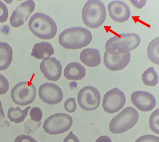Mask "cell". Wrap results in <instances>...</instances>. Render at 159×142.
I'll return each mask as SVG.
<instances>
[{
	"label": "cell",
	"mask_w": 159,
	"mask_h": 142,
	"mask_svg": "<svg viewBox=\"0 0 159 142\" xmlns=\"http://www.w3.org/2000/svg\"><path fill=\"white\" fill-rule=\"evenodd\" d=\"M92 35L88 30L82 27H73L64 30L59 37V42L67 49H82L89 45Z\"/></svg>",
	"instance_id": "obj_1"
},
{
	"label": "cell",
	"mask_w": 159,
	"mask_h": 142,
	"mask_svg": "<svg viewBox=\"0 0 159 142\" xmlns=\"http://www.w3.org/2000/svg\"><path fill=\"white\" fill-rule=\"evenodd\" d=\"M28 26L33 34L44 40L53 39L57 31V26L53 20L42 13H35L32 15Z\"/></svg>",
	"instance_id": "obj_2"
},
{
	"label": "cell",
	"mask_w": 159,
	"mask_h": 142,
	"mask_svg": "<svg viewBox=\"0 0 159 142\" xmlns=\"http://www.w3.org/2000/svg\"><path fill=\"white\" fill-rule=\"evenodd\" d=\"M141 39L135 33L120 34L107 40L106 52L113 55L127 54L140 45Z\"/></svg>",
	"instance_id": "obj_3"
},
{
	"label": "cell",
	"mask_w": 159,
	"mask_h": 142,
	"mask_svg": "<svg viewBox=\"0 0 159 142\" xmlns=\"http://www.w3.org/2000/svg\"><path fill=\"white\" fill-rule=\"evenodd\" d=\"M84 23L91 28H97L104 23L107 11L104 4L99 0H89L84 6L82 11Z\"/></svg>",
	"instance_id": "obj_4"
},
{
	"label": "cell",
	"mask_w": 159,
	"mask_h": 142,
	"mask_svg": "<svg viewBox=\"0 0 159 142\" xmlns=\"http://www.w3.org/2000/svg\"><path fill=\"white\" fill-rule=\"evenodd\" d=\"M139 118V113L136 110L131 106L126 107L111 121L110 130L114 134L127 131L136 124Z\"/></svg>",
	"instance_id": "obj_5"
},
{
	"label": "cell",
	"mask_w": 159,
	"mask_h": 142,
	"mask_svg": "<svg viewBox=\"0 0 159 142\" xmlns=\"http://www.w3.org/2000/svg\"><path fill=\"white\" fill-rule=\"evenodd\" d=\"M72 124L71 116L65 113H57L45 120L43 128L45 133L51 135H56L67 131Z\"/></svg>",
	"instance_id": "obj_6"
},
{
	"label": "cell",
	"mask_w": 159,
	"mask_h": 142,
	"mask_svg": "<svg viewBox=\"0 0 159 142\" xmlns=\"http://www.w3.org/2000/svg\"><path fill=\"white\" fill-rule=\"evenodd\" d=\"M36 88L29 81L18 83L12 88L11 97L15 103L20 106L30 104L36 97Z\"/></svg>",
	"instance_id": "obj_7"
},
{
	"label": "cell",
	"mask_w": 159,
	"mask_h": 142,
	"mask_svg": "<svg viewBox=\"0 0 159 142\" xmlns=\"http://www.w3.org/2000/svg\"><path fill=\"white\" fill-rule=\"evenodd\" d=\"M101 96L99 91L92 86H85L79 91L77 101L82 109L87 111L95 110L100 104Z\"/></svg>",
	"instance_id": "obj_8"
},
{
	"label": "cell",
	"mask_w": 159,
	"mask_h": 142,
	"mask_svg": "<svg viewBox=\"0 0 159 142\" xmlns=\"http://www.w3.org/2000/svg\"><path fill=\"white\" fill-rule=\"evenodd\" d=\"M126 102L124 92L115 88L109 90L103 97L102 107L105 111L113 114L120 111Z\"/></svg>",
	"instance_id": "obj_9"
},
{
	"label": "cell",
	"mask_w": 159,
	"mask_h": 142,
	"mask_svg": "<svg viewBox=\"0 0 159 142\" xmlns=\"http://www.w3.org/2000/svg\"><path fill=\"white\" fill-rule=\"evenodd\" d=\"M38 95L42 101L50 105L60 103L63 98L61 88L56 84L51 83L42 84L38 90Z\"/></svg>",
	"instance_id": "obj_10"
},
{
	"label": "cell",
	"mask_w": 159,
	"mask_h": 142,
	"mask_svg": "<svg viewBox=\"0 0 159 142\" xmlns=\"http://www.w3.org/2000/svg\"><path fill=\"white\" fill-rule=\"evenodd\" d=\"M35 4L32 0L22 3L13 11L10 18L11 25L14 28L23 26L34 11Z\"/></svg>",
	"instance_id": "obj_11"
},
{
	"label": "cell",
	"mask_w": 159,
	"mask_h": 142,
	"mask_svg": "<svg viewBox=\"0 0 159 142\" xmlns=\"http://www.w3.org/2000/svg\"><path fill=\"white\" fill-rule=\"evenodd\" d=\"M39 68L44 77L48 81H57L61 76L62 65L56 58L52 57L43 60Z\"/></svg>",
	"instance_id": "obj_12"
},
{
	"label": "cell",
	"mask_w": 159,
	"mask_h": 142,
	"mask_svg": "<svg viewBox=\"0 0 159 142\" xmlns=\"http://www.w3.org/2000/svg\"><path fill=\"white\" fill-rule=\"evenodd\" d=\"M131 101L137 108L143 112L152 110L156 105L155 97L146 91H136L133 92L131 96Z\"/></svg>",
	"instance_id": "obj_13"
},
{
	"label": "cell",
	"mask_w": 159,
	"mask_h": 142,
	"mask_svg": "<svg viewBox=\"0 0 159 142\" xmlns=\"http://www.w3.org/2000/svg\"><path fill=\"white\" fill-rule=\"evenodd\" d=\"M110 17L115 21L123 23L130 18L131 12L129 6L120 1H114L108 4Z\"/></svg>",
	"instance_id": "obj_14"
},
{
	"label": "cell",
	"mask_w": 159,
	"mask_h": 142,
	"mask_svg": "<svg viewBox=\"0 0 159 142\" xmlns=\"http://www.w3.org/2000/svg\"><path fill=\"white\" fill-rule=\"evenodd\" d=\"M130 53L113 55L105 52L103 62L106 67L112 71H118L126 67L130 63Z\"/></svg>",
	"instance_id": "obj_15"
},
{
	"label": "cell",
	"mask_w": 159,
	"mask_h": 142,
	"mask_svg": "<svg viewBox=\"0 0 159 142\" xmlns=\"http://www.w3.org/2000/svg\"><path fill=\"white\" fill-rule=\"evenodd\" d=\"M86 69L81 64L71 62L68 64L64 70L65 78L71 81H80L85 76Z\"/></svg>",
	"instance_id": "obj_16"
},
{
	"label": "cell",
	"mask_w": 159,
	"mask_h": 142,
	"mask_svg": "<svg viewBox=\"0 0 159 142\" xmlns=\"http://www.w3.org/2000/svg\"><path fill=\"white\" fill-rule=\"evenodd\" d=\"M80 59L84 64L91 68L98 66L101 62L100 54L96 49H84L80 54Z\"/></svg>",
	"instance_id": "obj_17"
},
{
	"label": "cell",
	"mask_w": 159,
	"mask_h": 142,
	"mask_svg": "<svg viewBox=\"0 0 159 142\" xmlns=\"http://www.w3.org/2000/svg\"><path fill=\"white\" fill-rule=\"evenodd\" d=\"M53 48L51 44L46 42L37 43L34 44L31 56L35 59L41 60L49 59L54 54Z\"/></svg>",
	"instance_id": "obj_18"
},
{
	"label": "cell",
	"mask_w": 159,
	"mask_h": 142,
	"mask_svg": "<svg viewBox=\"0 0 159 142\" xmlns=\"http://www.w3.org/2000/svg\"><path fill=\"white\" fill-rule=\"evenodd\" d=\"M12 48L8 43L0 42V71L9 67L13 58Z\"/></svg>",
	"instance_id": "obj_19"
},
{
	"label": "cell",
	"mask_w": 159,
	"mask_h": 142,
	"mask_svg": "<svg viewBox=\"0 0 159 142\" xmlns=\"http://www.w3.org/2000/svg\"><path fill=\"white\" fill-rule=\"evenodd\" d=\"M31 108L29 106L26 108L24 110H21L19 107L13 108L11 107L8 111V118L11 122L15 123H20L24 121L27 115L28 111Z\"/></svg>",
	"instance_id": "obj_20"
},
{
	"label": "cell",
	"mask_w": 159,
	"mask_h": 142,
	"mask_svg": "<svg viewBox=\"0 0 159 142\" xmlns=\"http://www.w3.org/2000/svg\"><path fill=\"white\" fill-rule=\"evenodd\" d=\"M159 37L152 40L148 48V57L150 61L156 65L159 64Z\"/></svg>",
	"instance_id": "obj_21"
},
{
	"label": "cell",
	"mask_w": 159,
	"mask_h": 142,
	"mask_svg": "<svg viewBox=\"0 0 159 142\" xmlns=\"http://www.w3.org/2000/svg\"><path fill=\"white\" fill-rule=\"evenodd\" d=\"M143 83L147 86H155L158 82V76L153 67H151L146 69L142 76Z\"/></svg>",
	"instance_id": "obj_22"
},
{
	"label": "cell",
	"mask_w": 159,
	"mask_h": 142,
	"mask_svg": "<svg viewBox=\"0 0 159 142\" xmlns=\"http://www.w3.org/2000/svg\"><path fill=\"white\" fill-rule=\"evenodd\" d=\"M159 109L154 111L150 118V127L151 130L156 134H159Z\"/></svg>",
	"instance_id": "obj_23"
},
{
	"label": "cell",
	"mask_w": 159,
	"mask_h": 142,
	"mask_svg": "<svg viewBox=\"0 0 159 142\" xmlns=\"http://www.w3.org/2000/svg\"><path fill=\"white\" fill-rule=\"evenodd\" d=\"M30 116L31 120L35 122H41L43 117V112L38 107H34L31 108L30 112Z\"/></svg>",
	"instance_id": "obj_24"
},
{
	"label": "cell",
	"mask_w": 159,
	"mask_h": 142,
	"mask_svg": "<svg viewBox=\"0 0 159 142\" xmlns=\"http://www.w3.org/2000/svg\"><path fill=\"white\" fill-rule=\"evenodd\" d=\"M77 105L76 99L74 97L69 98L65 101L64 104V108L65 110L70 113H74L76 111Z\"/></svg>",
	"instance_id": "obj_25"
},
{
	"label": "cell",
	"mask_w": 159,
	"mask_h": 142,
	"mask_svg": "<svg viewBox=\"0 0 159 142\" xmlns=\"http://www.w3.org/2000/svg\"><path fill=\"white\" fill-rule=\"evenodd\" d=\"M8 80L4 76L0 74V95L5 94L9 89Z\"/></svg>",
	"instance_id": "obj_26"
},
{
	"label": "cell",
	"mask_w": 159,
	"mask_h": 142,
	"mask_svg": "<svg viewBox=\"0 0 159 142\" xmlns=\"http://www.w3.org/2000/svg\"><path fill=\"white\" fill-rule=\"evenodd\" d=\"M8 17V8L5 4L0 1V23L7 21Z\"/></svg>",
	"instance_id": "obj_27"
},
{
	"label": "cell",
	"mask_w": 159,
	"mask_h": 142,
	"mask_svg": "<svg viewBox=\"0 0 159 142\" xmlns=\"http://www.w3.org/2000/svg\"><path fill=\"white\" fill-rule=\"evenodd\" d=\"M135 142H159V137L152 135H146L140 137Z\"/></svg>",
	"instance_id": "obj_28"
},
{
	"label": "cell",
	"mask_w": 159,
	"mask_h": 142,
	"mask_svg": "<svg viewBox=\"0 0 159 142\" xmlns=\"http://www.w3.org/2000/svg\"><path fill=\"white\" fill-rule=\"evenodd\" d=\"M11 126L10 123L7 120L5 115L2 102L0 101V128L3 127H9Z\"/></svg>",
	"instance_id": "obj_29"
},
{
	"label": "cell",
	"mask_w": 159,
	"mask_h": 142,
	"mask_svg": "<svg viewBox=\"0 0 159 142\" xmlns=\"http://www.w3.org/2000/svg\"><path fill=\"white\" fill-rule=\"evenodd\" d=\"M14 142H38L30 136L22 134L17 136Z\"/></svg>",
	"instance_id": "obj_30"
},
{
	"label": "cell",
	"mask_w": 159,
	"mask_h": 142,
	"mask_svg": "<svg viewBox=\"0 0 159 142\" xmlns=\"http://www.w3.org/2000/svg\"><path fill=\"white\" fill-rule=\"evenodd\" d=\"M63 142H80V141L78 137L74 134L72 131H71L65 138Z\"/></svg>",
	"instance_id": "obj_31"
},
{
	"label": "cell",
	"mask_w": 159,
	"mask_h": 142,
	"mask_svg": "<svg viewBox=\"0 0 159 142\" xmlns=\"http://www.w3.org/2000/svg\"><path fill=\"white\" fill-rule=\"evenodd\" d=\"M132 4L138 9H141L146 4L147 1H130Z\"/></svg>",
	"instance_id": "obj_32"
},
{
	"label": "cell",
	"mask_w": 159,
	"mask_h": 142,
	"mask_svg": "<svg viewBox=\"0 0 159 142\" xmlns=\"http://www.w3.org/2000/svg\"><path fill=\"white\" fill-rule=\"evenodd\" d=\"M95 142H112L111 140L108 136L103 135L99 137Z\"/></svg>",
	"instance_id": "obj_33"
}]
</instances>
